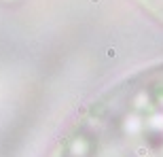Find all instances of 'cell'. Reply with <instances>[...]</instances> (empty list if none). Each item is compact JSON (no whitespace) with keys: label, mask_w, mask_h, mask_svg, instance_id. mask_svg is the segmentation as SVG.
Here are the masks:
<instances>
[{"label":"cell","mask_w":163,"mask_h":157,"mask_svg":"<svg viewBox=\"0 0 163 157\" xmlns=\"http://www.w3.org/2000/svg\"><path fill=\"white\" fill-rule=\"evenodd\" d=\"M55 157H163V66L98 100L68 132Z\"/></svg>","instance_id":"6da1fadb"},{"label":"cell","mask_w":163,"mask_h":157,"mask_svg":"<svg viewBox=\"0 0 163 157\" xmlns=\"http://www.w3.org/2000/svg\"><path fill=\"white\" fill-rule=\"evenodd\" d=\"M138 2H142V4L148 7L153 13H157L159 17H163V0H138Z\"/></svg>","instance_id":"7a4b0ae2"}]
</instances>
